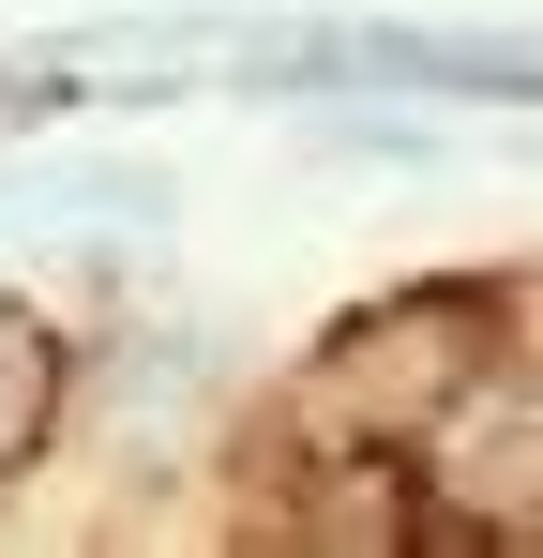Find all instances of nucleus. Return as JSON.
<instances>
[{"mask_svg": "<svg viewBox=\"0 0 543 558\" xmlns=\"http://www.w3.org/2000/svg\"><path fill=\"white\" fill-rule=\"evenodd\" d=\"M468 363H498V287H408V302H377L333 332V377H317V408L362 423V438H408L423 408H438Z\"/></svg>", "mask_w": 543, "mask_h": 558, "instance_id": "1", "label": "nucleus"}, {"mask_svg": "<svg viewBox=\"0 0 543 558\" xmlns=\"http://www.w3.org/2000/svg\"><path fill=\"white\" fill-rule=\"evenodd\" d=\"M46 423H61V332L0 317V468H31V453H46Z\"/></svg>", "mask_w": 543, "mask_h": 558, "instance_id": "2", "label": "nucleus"}]
</instances>
